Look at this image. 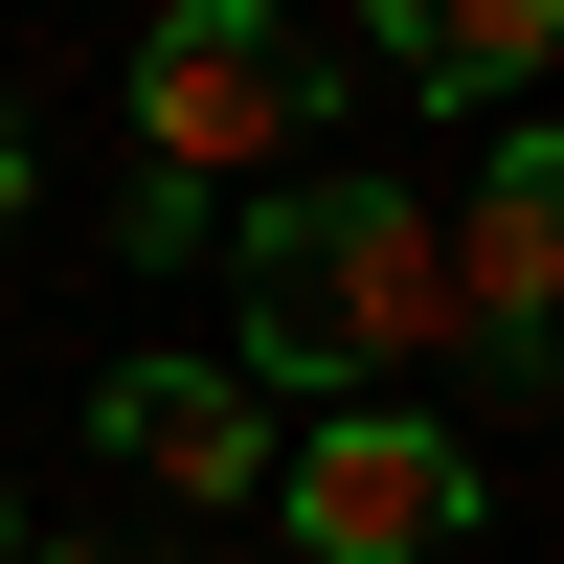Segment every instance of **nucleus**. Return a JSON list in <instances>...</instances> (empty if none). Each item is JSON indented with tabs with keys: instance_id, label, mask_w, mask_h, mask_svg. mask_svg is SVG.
Masks as SVG:
<instances>
[{
	"instance_id": "1",
	"label": "nucleus",
	"mask_w": 564,
	"mask_h": 564,
	"mask_svg": "<svg viewBox=\"0 0 564 564\" xmlns=\"http://www.w3.org/2000/svg\"><path fill=\"white\" fill-rule=\"evenodd\" d=\"M249 361L226 384L271 406H406L452 361V226L406 204V181H294V204H249Z\"/></svg>"
},
{
	"instance_id": "2",
	"label": "nucleus",
	"mask_w": 564,
	"mask_h": 564,
	"mask_svg": "<svg viewBox=\"0 0 564 564\" xmlns=\"http://www.w3.org/2000/svg\"><path fill=\"white\" fill-rule=\"evenodd\" d=\"M316 113H339V68H316L271 0H159V23H135V135H159L135 181H249L271 135H316Z\"/></svg>"
},
{
	"instance_id": "3",
	"label": "nucleus",
	"mask_w": 564,
	"mask_h": 564,
	"mask_svg": "<svg viewBox=\"0 0 564 564\" xmlns=\"http://www.w3.org/2000/svg\"><path fill=\"white\" fill-rule=\"evenodd\" d=\"M271 520L316 564H452L475 542V452L430 406H316V430H271Z\"/></svg>"
},
{
	"instance_id": "4",
	"label": "nucleus",
	"mask_w": 564,
	"mask_h": 564,
	"mask_svg": "<svg viewBox=\"0 0 564 564\" xmlns=\"http://www.w3.org/2000/svg\"><path fill=\"white\" fill-rule=\"evenodd\" d=\"M542 316H564V135H497V159H475V226H452V339H475L497 406L542 384Z\"/></svg>"
},
{
	"instance_id": "5",
	"label": "nucleus",
	"mask_w": 564,
	"mask_h": 564,
	"mask_svg": "<svg viewBox=\"0 0 564 564\" xmlns=\"http://www.w3.org/2000/svg\"><path fill=\"white\" fill-rule=\"evenodd\" d=\"M113 475H159V497H271V384H226V361H113Z\"/></svg>"
},
{
	"instance_id": "6",
	"label": "nucleus",
	"mask_w": 564,
	"mask_h": 564,
	"mask_svg": "<svg viewBox=\"0 0 564 564\" xmlns=\"http://www.w3.org/2000/svg\"><path fill=\"white\" fill-rule=\"evenodd\" d=\"M361 45H384L406 90H452V113H497V90H542L564 0H361Z\"/></svg>"
},
{
	"instance_id": "7",
	"label": "nucleus",
	"mask_w": 564,
	"mask_h": 564,
	"mask_svg": "<svg viewBox=\"0 0 564 564\" xmlns=\"http://www.w3.org/2000/svg\"><path fill=\"white\" fill-rule=\"evenodd\" d=\"M0 564H181V542H0Z\"/></svg>"
},
{
	"instance_id": "8",
	"label": "nucleus",
	"mask_w": 564,
	"mask_h": 564,
	"mask_svg": "<svg viewBox=\"0 0 564 564\" xmlns=\"http://www.w3.org/2000/svg\"><path fill=\"white\" fill-rule=\"evenodd\" d=\"M0 226H23V113H0Z\"/></svg>"
},
{
	"instance_id": "9",
	"label": "nucleus",
	"mask_w": 564,
	"mask_h": 564,
	"mask_svg": "<svg viewBox=\"0 0 564 564\" xmlns=\"http://www.w3.org/2000/svg\"><path fill=\"white\" fill-rule=\"evenodd\" d=\"M0 542H23V497H0Z\"/></svg>"
}]
</instances>
